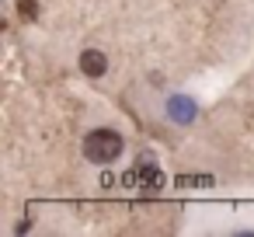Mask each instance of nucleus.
Returning a JSON list of instances; mask_svg holds the SVG:
<instances>
[{
	"label": "nucleus",
	"mask_w": 254,
	"mask_h": 237,
	"mask_svg": "<svg viewBox=\"0 0 254 237\" xmlns=\"http://www.w3.org/2000/svg\"><path fill=\"white\" fill-rule=\"evenodd\" d=\"M80 70H84V77H105L108 56H105L101 49H84V53H80Z\"/></svg>",
	"instance_id": "obj_2"
},
{
	"label": "nucleus",
	"mask_w": 254,
	"mask_h": 237,
	"mask_svg": "<svg viewBox=\"0 0 254 237\" xmlns=\"http://www.w3.org/2000/svg\"><path fill=\"white\" fill-rule=\"evenodd\" d=\"M122 147H126V143H122V136H119L115 129H94V133L84 136V157L94 160V164H112V160H119Z\"/></svg>",
	"instance_id": "obj_1"
},
{
	"label": "nucleus",
	"mask_w": 254,
	"mask_h": 237,
	"mask_svg": "<svg viewBox=\"0 0 254 237\" xmlns=\"http://www.w3.org/2000/svg\"><path fill=\"white\" fill-rule=\"evenodd\" d=\"M132 181H139V188H146V192H157V188L164 185V174H160V171H153V167H146L143 174L136 171V174H132Z\"/></svg>",
	"instance_id": "obj_4"
},
{
	"label": "nucleus",
	"mask_w": 254,
	"mask_h": 237,
	"mask_svg": "<svg viewBox=\"0 0 254 237\" xmlns=\"http://www.w3.org/2000/svg\"><path fill=\"white\" fill-rule=\"evenodd\" d=\"M18 11L25 18H39V4H35V0H18Z\"/></svg>",
	"instance_id": "obj_5"
},
{
	"label": "nucleus",
	"mask_w": 254,
	"mask_h": 237,
	"mask_svg": "<svg viewBox=\"0 0 254 237\" xmlns=\"http://www.w3.org/2000/svg\"><path fill=\"white\" fill-rule=\"evenodd\" d=\"M167 112H171L178 122H188V119H195V105H191L188 98H174V101L167 105Z\"/></svg>",
	"instance_id": "obj_3"
}]
</instances>
